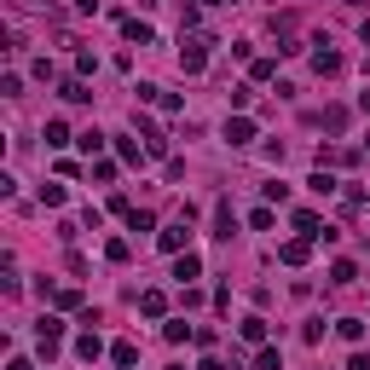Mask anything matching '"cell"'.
Wrapping results in <instances>:
<instances>
[{"label": "cell", "mask_w": 370, "mask_h": 370, "mask_svg": "<svg viewBox=\"0 0 370 370\" xmlns=\"http://www.w3.org/2000/svg\"><path fill=\"white\" fill-rule=\"evenodd\" d=\"M255 370H284V359L272 347H261V353H255Z\"/></svg>", "instance_id": "ffe728a7"}, {"label": "cell", "mask_w": 370, "mask_h": 370, "mask_svg": "<svg viewBox=\"0 0 370 370\" xmlns=\"http://www.w3.org/2000/svg\"><path fill=\"white\" fill-rule=\"evenodd\" d=\"M197 272H203V261H197V255H180V261H174V278H180V284H191V278H197Z\"/></svg>", "instance_id": "52a82bcc"}, {"label": "cell", "mask_w": 370, "mask_h": 370, "mask_svg": "<svg viewBox=\"0 0 370 370\" xmlns=\"http://www.w3.org/2000/svg\"><path fill=\"white\" fill-rule=\"evenodd\" d=\"M58 93H64V99H70V104H87V99H93V93H87V82H82V75H70V82H64Z\"/></svg>", "instance_id": "30bf717a"}, {"label": "cell", "mask_w": 370, "mask_h": 370, "mask_svg": "<svg viewBox=\"0 0 370 370\" xmlns=\"http://www.w3.org/2000/svg\"><path fill=\"white\" fill-rule=\"evenodd\" d=\"M353 278H359V272H353V261H335V266H330V284H353Z\"/></svg>", "instance_id": "d6986e66"}, {"label": "cell", "mask_w": 370, "mask_h": 370, "mask_svg": "<svg viewBox=\"0 0 370 370\" xmlns=\"http://www.w3.org/2000/svg\"><path fill=\"white\" fill-rule=\"evenodd\" d=\"M191 335H197V330H191L185 318H168V324H163V342H174V347H180V342H191Z\"/></svg>", "instance_id": "ba28073f"}, {"label": "cell", "mask_w": 370, "mask_h": 370, "mask_svg": "<svg viewBox=\"0 0 370 370\" xmlns=\"http://www.w3.org/2000/svg\"><path fill=\"white\" fill-rule=\"evenodd\" d=\"M307 185L318 191V197H330V191H335V180H330V174H324V168H318V174H313V180H307Z\"/></svg>", "instance_id": "603a6c76"}, {"label": "cell", "mask_w": 370, "mask_h": 370, "mask_svg": "<svg viewBox=\"0 0 370 370\" xmlns=\"http://www.w3.org/2000/svg\"><path fill=\"white\" fill-rule=\"evenodd\" d=\"M6 370H29V359H12V364H6Z\"/></svg>", "instance_id": "4316f807"}, {"label": "cell", "mask_w": 370, "mask_h": 370, "mask_svg": "<svg viewBox=\"0 0 370 370\" xmlns=\"http://www.w3.org/2000/svg\"><path fill=\"white\" fill-rule=\"evenodd\" d=\"M347 370H370V359H364V353H353V359H347Z\"/></svg>", "instance_id": "cb8c5ba5"}, {"label": "cell", "mask_w": 370, "mask_h": 370, "mask_svg": "<svg viewBox=\"0 0 370 370\" xmlns=\"http://www.w3.org/2000/svg\"><path fill=\"white\" fill-rule=\"evenodd\" d=\"M197 370H226V364H220V359H203V364H197Z\"/></svg>", "instance_id": "d4e9b609"}, {"label": "cell", "mask_w": 370, "mask_h": 370, "mask_svg": "<svg viewBox=\"0 0 370 370\" xmlns=\"http://www.w3.org/2000/svg\"><path fill=\"white\" fill-rule=\"evenodd\" d=\"M110 359L127 370V364H139V347H133V342H116V347H110Z\"/></svg>", "instance_id": "4fadbf2b"}, {"label": "cell", "mask_w": 370, "mask_h": 370, "mask_svg": "<svg viewBox=\"0 0 370 370\" xmlns=\"http://www.w3.org/2000/svg\"><path fill=\"white\" fill-rule=\"evenodd\" d=\"M168 370H185V364H168Z\"/></svg>", "instance_id": "f1b7e54d"}, {"label": "cell", "mask_w": 370, "mask_h": 370, "mask_svg": "<svg viewBox=\"0 0 370 370\" xmlns=\"http://www.w3.org/2000/svg\"><path fill=\"white\" fill-rule=\"evenodd\" d=\"M122 29H127V41H139V46H151V24H139V18H127Z\"/></svg>", "instance_id": "9a60e30c"}, {"label": "cell", "mask_w": 370, "mask_h": 370, "mask_svg": "<svg viewBox=\"0 0 370 370\" xmlns=\"http://www.w3.org/2000/svg\"><path fill=\"white\" fill-rule=\"evenodd\" d=\"M313 70H318V75H335V70H342V53H335L330 41H318V53H313Z\"/></svg>", "instance_id": "3957f363"}, {"label": "cell", "mask_w": 370, "mask_h": 370, "mask_svg": "<svg viewBox=\"0 0 370 370\" xmlns=\"http://www.w3.org/2000/svg\"><path fill=\"white\" fill-rule=\"evenodd\" d=\"M46 145H53V151H58V145H70V127H64V122H46Z\"/></svg>", "instance_id": "2e32d148"}, {"label": "cell", "mask_w": 370, "mask_h": 370, "mask_svg": "<svg viewBox=\"0 0 370 370\" xmlns=\"http://www.w3.org/2000/svg\"><path fill=\"white\" fill-rule=\"evenodd\" d=\"M249 139H255V122L249 116H232L226 122V145H249Z\"/></svg>", "instance_id": "5b68a950"}, {"label": "cell", "mask_w": 370, "mask_h": 370, "mask_svg": "<svg viewBox=\"0 0 370 370\" xmlns=\"http://www.w3.org/2000/svg\"><path fill=\"white\" fill-rule=\"evenodd\" d=\"M127 226H133V232H151V226H156V220H151V214H145V208H127Z\"/></svg>", "instance_id": "44dd1931"}, {"label": "cell", "mask_w": 370, "mask_h": 370, "mask_svg": "<svg viewBox=\"0 0 370 370\" xmlns=\"http://www.w3.org/2000/svg\"><path fill=\"white\" fill-rule=\"evenodd\" d=\"M353 6H359V0H353Z\"/></svg>", "instance_id": "f546056e"}, {"label": "cell", "mask_w": 370, "mask_h": 370, "mask_svg": "<svg viewBox=\"0 0 370 370\" xmlns=\"http://www.w3.org/2000/svg\"><path fill=\"white\" fill-rule=\"evenodd\" d=\"M82 151H87V156L104 151V133H99V127H87V133H82Z\"/></svg>", "instance_id": "ac0fdd59"}, {"label": "cell", "mask_w": 370, "mask_h": 370, "mask_svg": "<svg viewBox=\"0 0 370 370\" xmlns=\"http://www.w3.org/2000/svg\"><path fill=\"white\" fill-rule=\"evenodd\" d=\"M335 330H342V342H359V335H364V324H359V318H342Z\"/></svg>", "instance_id": "7402d4cb"}, {"label": "cell", "mask_w": 370, "mask_h": 370, "mask_svg": "<svg viewBox=\"0 0 370 370\" xmlns=\"http://www.w3.org/2000/svg\"><path fill=\"white\" fill-rule=\"evenodd\" d=\"M208 46H214L208 35H185V41H180V70H185V75H197L203 64H208Z\"/></svg>", "instance_id": "6da1fadb"}, {"label": "cell", "mask_w": 370, "mask_h": 370, "mask_svg": "<svg viewBox=\"0 0 370 370\" xmlns=\"http://www.w3.org/2000/svg\"><path fill=\"white\" fill-rule=\"evenodd\" d=\"M75 353H82V359H99V353H104V342H99V330L75 335Z\"/></svg>", "instance_id": "8fae6325"}, {"label": "cell", "mask_w": 370, "mask_h": 370, "mask_svg": "<svg viewBox=\"0 0 370 370\" xmlns=\"http://www.w3.org/2000/svg\"><path fill=\"white\" fill-rule=\"evenodd\" d=\"M359 41H364V46H370V24H364V29H359Z\"/></svg>", "instance_id": "83f0119b"}, {"label": "cell", "mask_w": 370, "mask_h": 370, "mask_svg": "<svg viewBox=\"0 0 370 370\" xmlns=\"http://www.w3.org/2000/svg\"><path fill=\"white\" fill-rule=\"evenodd\" d=\"M359 110H364V116H370V87H364V93H359Z\"/></svg>", "instance_id": "484cf974"}, {"label": "cell", "mask_w": 370, "mask_h": 370, "mask_svg": "<svg viewBox=\"0 0 370 370\" xmlns=\"http://www.w3.org/2000/svg\"><path fill=\"white\" fill-rule=\"evenodd\" d=\"M243 342H255V347L266 342V318H243Z\"/></svg>", "instance_id": "5bb4252c"}, {"label": "cell", "mask_w": 370, "mask_h": 370, "mask_svg": "<svg viewBox=\"0 0 370 370\" xmlns=\"http://www.w3.org/2000/svg\"><path fill=\"white\" fill-rule=\"evenodd\" d=\"M35 335H41V353H58V342H64V324H58L53 313H46L41 324H35Z\"/></svg>", "instance_id": "7a4b0ae2"}, {"label": "cell", "mask_w": 370, "mask_h": 370, "mask_svg": "<svg viewBox=\"0 0 370 370\" xmlns=\"http://www.w3.org/2000/svg\"><path fill=\"white\" fill-rule=\"evenodd\" d=\"M232 226H237V220H232V208L220 203V208H214V237H226V243H232Z\"/></svg>", "instance_id": "7c38bea8"}, {"label": "cell", "mask_w": 370, "mask_h": 370, "mask_svg": "<svg viewBox=\"0 0 370 370\" xmlns=\"http://www.w3.org/2000/svg\"><path fill=\"white\" fill-rule=\"evenodd\" d=\"M324 127H330V133H342V127H347V110L330 104V110H324Z\"/></svg>", "instance_id": "e0dca14e"}, {"label": "cell", "mask_w": 370, "mask_h": 370, "mask_svg": "<svg viewBox=\"0 0 370 370\" xmlns=\"http://www.w3.org/2000/svg\"><path fill=\"white\" fill-rule=\"evenodd\" d=\"M163 307H168L163 289H145V295H139V313H145V318H163Z\"/></svg>", "instance_id": "9c48e42d"}, {"label": "cell", "mask_w": 370, "mask_h": 370, "mask_svg": "<svg viewBox=\"0 0 370 370\" xmlns=\"http://www.w3.org/2000/svg\"><path fill=\"white\" fill-rule=\"evenodd\" d=\"M307 255H313V249H307V237H295V243H284V249H278V261H284V266H307Z\"/></svg>", "instance_id": "8992f818"}, {"label": "cell", "mask_w": 370, "mask_h": 370, "mask_svg": "<svg viewBox=\"0 0 370 370\" xmlns=\"http://www.w3.org/2000/svg\"><path fill=\"white\" fill-rule=\"evenodd\" d=\"M156 243H163L168 255H180V249L191 243V232H185V220H180V226H163V237H156Z\"/></svg>", "instance_id": "277c9868"}]
</instances>
